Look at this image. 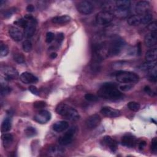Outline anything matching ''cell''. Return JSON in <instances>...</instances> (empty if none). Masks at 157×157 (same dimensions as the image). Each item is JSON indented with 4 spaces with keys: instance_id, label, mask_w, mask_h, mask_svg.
I'll use <instances>...</instances> for the list:
<instances>
[{
    "instance_id": "obj_48",
    "label": "cell",
    "mask_w": 157,
    "mask_h": 157,
    "mask_svg": "<svg viewBox=\"0 0 157 157\" xmlns=\"http://www.w3.org/2000/svg\"><path fill=\"white\" fill-rule=\"evenodd\" d=\"M34 6L33 4H29L26 7V10L29 12H33L34 11Z\"/></svg>"
},
{
    "instance_id": "obj_27",
    "label": "cell",
    "mask_w": 157,
    "mask_h": 157,
    "mask_svg": "<svg viewBox=\"0 0 157 157\" xmlns=\"http://www.w3.org/2000/svg\"><path fill=\"white\" fill-rule=\"evenodd\" d=\"M115 7H116L115 4L114 5L113 2H112V1L105 2L102 5V8L103 9V11L109 12H110V11L112 10L114 11L115 10Z\"/></svg>"
},
{
    "instance_id": "obj_17",
    "label": "cell",
    "mask_w": 157,
    "mask_h": 157,
    "mask_svg": "<svg viewBox=\"0 0 157 157\" xmlns=\"http://www.w3.org/2000/svg\"><path fill=\"white\" fill-rule=\"evenodd\" d=\"M103 144L109 148V149L115 152L117 149V142L116 140L113 139L110 136H105L102 139Z\"/></svg>"
},
{
    "instance_id": "obj_19",
    "label": "cell",
    "mask_w": 157,
    "mask_h": 157,
    "mask_svg": "<svg viewBox=\"0 0 157 157\" xmlns=\"http://www.w3.org/2000/svg\"><path fill=\"white\" fill-rule=\"evenodd\" d=\"M69 127V124L66 121H59L56 122L53 126V129L56 132H61L66 130Z\"/></svg>"
},
{
    "instance_id": "obj_49",
    "label": "cell",
    "mask_w": 157,
    "mask_h": 157,
    "mask_svg": "<svg viewBox=\"0 0 157 157\" xmlns=\"http://www.w3.org/2000/svg\"><path fill=\"white\" fill-rule=\"evenodd\" d=\"M146 142L145 141H141L139 144V148L140 150H143L144 148V147L146 146Z\"/></svg>"
},
{
    "instance_id": "obj_30",
    "label": "cell",
    "mask_w": 157,
    "mask_h": 157,
    "mask_svg": "<svg viewBox=\"0 0 157 157\" xmlns=\"http://www.w3.org/2000/svg\"><path fill=\"white\" fill-rule=\"evenodd\" d=\"M129 13V10H121L115 8V10L113 11V15H115L118 18H125L128 16Z\"/></svg>"
},
{
    "instance_id": "obj_35",
    "label": "cell",
    "mask_w": 157,
    "mask_h": 157,
    "mask_svg": "<svg viewBox=\"0 0 157 157\" xmlns=\"http://www.w3.org/2000/svg\"><path fill=\"white\" fill-rule=\"evenodd\" d=\"M13 58L15 61H16L18 64H21L25 62V56L20 53H14L13 55Z\"/></svg>"
},
{
    "instance_id": "obj_36",
    "label": "cell",
    "mask_w": 157,
    "mask_h": 157,
    "mask_svg": "<svg viewBox=\"0 0 157 157\" xmlns=\"http://www.w3.org/2000/svg\"><path fill=\"white\" fill-rule=\"evenodd\" d=\"M22 47L25 52H29L32 49V43L29 40H25L22 44Z\"/></svg>"
},
{
    "instance_id": "obj_21",
    "label": "cell",
    "mask_w": 157,
    "mask_h": 157,
    "mask_svg": "<svg viewBox=\"0 0 157 157\" xmlns=\"http://www.w3.org/2000/svg\"><path fill=\"white\" fill-rule=\"evenodd\" d=\"M131 2L128 0H119L115 2L116 9L121 10H129Z\"/></svg>"
},
{
    "instance_id": "obj_44",
    "label": "cell",
    "mask_w": 157,
    "mask_h": 157,
    "mask_svg": "<svg viewBox=\"0 0 157 157\" xmlns=\"http://www.w3.org/2000/svg\"><path fill=\"white\" fill-rule=\"evenodd\" d=\"M148 29L151 31V32H156L157 29V26L156 21H153L150 23L148 25Z\"/></svg>"
},
{
    "instance_id": "obj_47",
    "label": "cell",
    "mask_w": 157,
    "mask_h": 157,
    "mask_svg": "<svg viewBox=\"0 0 157 157\" xmlns=\"http://www.w3.org/2000/svg\"><path fill=\"white\" fill-rule=\"evenodd\" d=\"M14 12V11L12 9H8L6 11L4 12V16L6 17V18H9L10 17L12 16V15L13 14V13Z\"/></svg>"
},
{
    "instance_id": "obj_39",
    "label": "cell",
    "mask_w": 157,
    "mask_h": 157,
    "mask_svg": "<svg viewBox=\"0 0 157 157\" xmlns=\"http://www.w3.org/2000/svg\"><path fill=\"white\" fill-rule=\"evenodd\" d=\"M12 91L11 88L7 85H2L1 86V96H5L8 94L9 93H10Z\"/></svg>"
},
{
    "instance_id": "obj_41",
    "label": "cell",
    "mask_w": 157,
    "mask_h": 157,
    "mask_svg": "<svg viewBox=\"0 0 157 157\" xmlns=\"http://www.w3.org/2000/svg\"><path fill=\"white\" fill-rule=\"evenodd\" d=\"M151 150L153 153H155V154L156 153V151H157V139H156V137H154L151 140Z\"/></svg>"
},
{
    "instance_id": "obj_5",
    "label": "cell",
    "mask_w": 157,
    "mask_h": 157,
    "mask_svg": "<svg viewBox=\"0 0 157 157\" xmlns=\"http://www.w3.org/2000/svg\"><path fill=\"white\" fill-rule=\"evenodd\" d=\"M25 18L28 20V23L25 28L24 35L26 38H30L35 33L37 21L31 15H26Z\"/></svg>"
},
{
    "instance_id": "obj_38",
    "label": "cell",
    "mask_w": 157,
    "mask_h": 157,
    "mask_svg": "<svg viewBox=\"0 0 157 157\" xmlns=\"http://www.w3.org/2000/svg\"><path fill=\"white\" fill-rule=\"evenodd\" d=\"M28 20H26L25 18H20V19L18 20L17 21H16L15 22V24H16L18 26H20V27H22L25 29V27L26 26V25H28Z\"/></svg>"
},
{
    "instance_id": "obj_7",
    "label": "cell",
    "mask_w": 157,
    "mask_h": 157,
    "mask_svg": "<svg viewBox=\"0 0 157 157\" xmlns=\"http://www.w3.org/2000/svg\"><path fill=\"white\" fill-rule=\"evenodd\" d=\"M76 128L74 126L71 127L58 139V143L61 145H67L72 142Z\"/></svg>"
},
{
    "instance_id": "obj_32",
    "label": "cell",
    "mask_w": 157,
    "mask_h": 157,
    "mask_svg": "<svg viewBox=\"0 0 157 157\" xmlns=\"http://www.w3.org/2000/svg\"><path fill=\"white\" fill-rule=\"evenodd\" d=\"M128 109L133 112H137L140 108V105L139 102H135V101H131L128 102L127 105Z\"/></svg>"
},
{
    "instance_id": "obj_15",
    "label": "cell",
    "mask_w": 157,
    "mask_h": 157,
    "mask_svg": "<svg viewBox=\"0 0 157 157\" xmlns=\"http://www.w3.org/2000/svg\"><path fill=\"white\" fill-rule=\"evenodd\" d=\"M9 34L11 38L17 42L21 40L23 38V34L22 32L15 26H11L9 28Z\"/></svg>"
},
{
    "instance_id": "obj_2",
    "label": "cell",
    "mask_w": 157,
    "mask_h": 157,
    "mask_svg": "<svg viewBox=\"0 0 157 157\" xmlns=\"http://www.w3.org/2000/svg\"><path fill=\"white\" fill-rule=\"evenodd\" d=\"M56 112L61 116L71 121H77L80 118L77 110L64 103L58 104L56 107Z\"/></svg>"
},
{
    "instance_id": "obj_46",
    "label": "cell",
    "mask_w": 157,
    "mask_h": 157,
    "mask_svg": "<svg viewBox=\"0 0 157 157\" xmlns=\"http://www.w3.org/2000/svg\"><path fill=\"white\" fill-rule=\"evenodd\" d=\"M64 40V34L62 33H58L56 36V40L58 44H61Z\"/></svg>"
},
{
    "instance_id": "obj_34",
    "label": "cell",
    "mask_w": 157,
    "mask_h": 157,
    "mask_svg": "<svg viewBox=\"0 0 157 157\" xmlns=\"http://www.w3.org/2000/svg\"><path fill=\"white\" fill-rule=\"evenodd\" d=\"M25 134L27 137H31L37 134V131L33 127H28L25 130Z\"/></svg>"
},
{
    "instance_id": "obj_10",
    "label": "cell",
    "mask_w": 157,
    "mask_h": 157,
    "mask_svg": "<svg viewBox=\"0 0 157 157\" xmlns=\"http://www.w3.org/2000/svg\"><path fill=\"white\" fill-rule=\"evenodd\" d=\"M2 72L6 80H13L17 78L18 76L17 71L11 66H4L2 68Z\"/></svg>"
},
{
    "instance_id": "obj_1",
    "label": "cell",
    "mask_w": 157,
    "mask_h": 157,
    "mask_svg": "<svg viewBox=\"0 0 157 157\" xmlns=\"http://www.w3.org/2000/svg\"><path fill=\"white\" fill-rule=\"evenodd\" d=\"M99 97L109 100H118L122 98L123 94L118 90L117 85L115 83H103L98 91Z\"/></svg>"
},
{
    "instance_id": "obj_43",
    "label": "cell",
    "mask_w": 157,
    "mask_h": 157,
    "mask_svg": "<svg viewBox=\"0 0 157 157\" xmlns=\"http://www.w3.org/2000/svg\"><path fill=\"white\" fill-rule=\"evenodd\" d=\"M133 86L132 85H130L129 83H126L124 85H122L120 86V90L123 91H128L132 88Z\"/></svg>"
},
{
    "instance_id": "obj_45",
    "label": "cell",
    "mask_w": 157,
    "mask_h": 157,
    "mask_svg": "<svg viewBox=\"0 0 157 157\" xmlns=\"http://www.w3.org/2000/svg\"><path fill=\"white\" fill-rule=\"evenodd\" d=\"M28 89H29V90L33 94L36 95V96L39 95V92L37 88L35 86H34V85H30V86H29Z\"/></svg>"
},
{
    "instance_id": "obj_16",
    "label": "cell",
    "mask_w": 157,
    "mask_h": 157,
    "mask_svg": "<svg viewBox=\"0 0 157 157\" xmlns=\"http://www.w3.org/2000/svg\"><path fill=\"white\" fill-rule=\"evenodd\" d=\"M157 42L156 32H151L147 34L144 38V43L148 47H153Z\"/></svg>"
},
{
    "instance_id": "obj_13",
    "label": "cell",
    "mask_w": 157,
    "mask_h": 157,
    "mask_svg": "<svg viewBox=\"0 0 157 157\" xmlns=\"http://www.w3.org/2000/svg\"><path fill=\"white\" fill-rule=\"evenodd\" d=\"M20 79L23 83L25 84L35 83L38 82L37 77L28 72H23L20 76Z\"/></svg>"
},
{
    "instance_id": "obj_6",
    "label": "cell",
    "mask_w": 157,
    "mask_h": 157,
    "mask_svg": "<svg viewBox=\"0 0 157 157\" xmlns=\"http://www.w3.org/2000/svg\"><path fill=\"white\" fill-rule=\"evenodd\" d=\"M113 14L109 12L102 11L99 12L96 16V23L100 25L109 24L113 20Z\"/></svg>"
},
{
    "instance_id": "obj_23",
    "label": "cell",
    "mask_w": 157,
    "mask_h": 157,
    "mask_svg": "<svg viewBox=\"0 0 157 157\" xmlns=\"http://www.w3.org/2000/svg\"><path fill=\"white\" fill-rule=\"evenodd\" d=\"M127 22L130 26H137L141 24V16L139 15H132L128 18Z\"/></svg>"
},
{
    "instance_id": "obj_22",
    "label": "cell",
    "mask_w": 157,
    "mask_h": 157,
    "mask_svg": "<svg viewBox=\"0 0 157 157\" xmlns=\"http://www.w3.org/2000/svg\"><path fill=\"white\" fill-rule=\"evenodd\" d=\"M145 58L147 61H155L157 58L156 48H153L147 51L145 53Z\"/></svg>"
},
{
    "instance_id": "obj_14",
    "label": "cell",
    "mask_w": 157,
    "mask_h": 157,
    "mask_svg": "<svg viewBox=\"0 0 157 157\" xmlns=\"http://www.w3.org/2000/svg\"><path fill=\"white\" fill-rule=\"evenodd\" d=\"M101 113H102L104 115L107 117H110V118H115L119 117L121 114V112L119 110L113 109L110 107L105 106L102 107L101 109Z\"/></svg>"
},
{
    "instance_id": "obj_8",
    "label": "cell",
    "mask_w": 157,
    "mask_h": 157,
    "mask_svg": "<svg viewBox=\"0 0 157 157\" xmlns=\"http://www.w3.org/2000/svg\"><path fill=\"white\" fill-rule=\"evenodd\" d=\"M77 9L80 13L83 15H88L93 12V6L90 1H83L77 5Z\"/></svg>"
},
{
    "instance_id": "obj_26",
    "label": "cell",
    "mask_w": 157,
    "mask_h": 157,
    "mask_svg": "<svg viewBox=\"0 0 157 157\" xmlns=\"http://www.w3.org/2000/svg\"><path fill=\"white\" fill-rule=\"evenodd\" d=\"M13 140V137L11 134L6 133V134H4L2 136V140L4 147H9L12 143Z\"/></svg>"
},
{
    "instance_id": "obj_33",
    "label": "cell",
    "mask_w": 157,
    "mask_h": 157,
    "mask_svg": "<svg viewBox=\"0 0 157 157\" xmlns=\"http://www.w3.org/2000/svg\"><path fill=\"white\" fill-rule=\"evenodd\" d=\"M9 53V48L7 45L2 41L0 43V55L1 56H6Z\"/></svg>"
},
{
    "instance_id": "obj_24",
    "label": "cell",
    "mask_w": 157,
    "mask_h": 157,
    "mask_svg": "<svg viewBox=\"0 0 157 157\" xmlns=\"http://www.w3.org/2000/svg\"><path fill=\"white\" fill-rule=\"evenodd\" d=\"M47 152L50 155L58 156L63 153L64 152V150L59 147H58L56 145H53L48 148Z\"/></svg>"
},
{
    "instance_id": "obj_40",
    "label": "cell",
    "mask_w": 157,
    "mask_h": 157,
    "mask_svg": "<svg viewBox=\"0 0 157 157\" xmlns=\"http://www.w3.org/2000/svg\"><path fill=\"white\" fill-rule=\"evenodd\" d=\"M47 103L43 101H36L33 104V106L36 109H42L46 107Z\"/></svg>"
},
{
    "instance_id": "obj_18",
    "label": "cell",
    "mask_w": 157,
    "mask_h": 157,
    "mask_svg": "<svg viewBox=\"0 0 157 157\" xmlns=\"http://www.w3.org/2000/svg\"><path fill=\"white\" fill-rule=\"evenodd\" d=\"M121 144L128 147H132L136 145V139L131 135H126L122 137L121 140Z\"/></svg>"
},
{
    "instance_id": "obj_52",
    "label": "cell",
    "mask_w": 157,
    "mask_h": 157,
    "mask_svg": "<svg viewBox=\"0 0 157 157\" xmlns=\"http://www.w3.org/2000/svg\"><path fill=\"white\" fill-rule=\"evenodd\" d=\"M50 58H52V59H55V58H56V56H57V54H56V53H51L50 54Z\"/></svg>"
},
{
    "instance_id": "obj_9",
    "label": "cell",
    "mask_w": 157,
    "mask_h": 157,
    "mask_svg": "<svg viewBox=\"0 0 157 157\" xmlns=\"http://www.w3.org/2000/svg\"><path fill=\"white\" fill-rule=\"evenodd\" d=\"M51 118L50 113L46 110H41L34 117V120L40 124L47 123Z\"/></svg>"
},
{
    "instance_id": "obj_12",
    "label": "cell",
    "mask_w": 157,
    "mask_h": 157,
    "mask_svg": "<svg viewBox=\"0 0 157 157\" xmlns=\"http://www.w3.org/2000/svg\"><path fill=\"white\" fill-rule=\"evenodd\" d=\"M149 9L150 3L148 1H140L136 4L135 7V11L139 15H142L147 13Z\"/></svg>"
},
{
    "instance_id": "obj_11",
    "label": "cell",
    "mask_w": 157,
    "mask_h": 157,
    "mask_svg": "<svg viewBox=\"0 0 157 157\" xmlns=\"http://www.w3.org/2000/svg\"><path fill=\"white\" fill-rule=\"evenodd\" d=\"M101 121V118L98 114H93L86 121V126L89 129H93L97 128Z\"/></svg>"
},
{
    "instance_id": "obj_50",
    "label": "cell",
    "mask_w": 157,
    "mask_h": 157,
    "mask_svg": "<svg viewBox=\"0 0 157 157\" xmlns=\"http://www.w3.org/2000/svg\"><path fill=\"white\" fill-rule=\"evenodd\" d=\"M144 91H145L147 93H148V94H151V95L152 91H151V88H150L149 86H145V88H144Z\"/></svg>"
},
{
    "instance_id": "obj_28",
    "label": "cell",
    "mask_w": 157,
    "mask_h": 157,
    "mask_svg": "<svg viewBox=\"0 0 157 157\" xmlns=\"http://www.w3.org/2000/svg\"><path fill=\"white\" fill-rule=\"evenodd\" d=\"M155 66H156V62L155 61H147L143 64H142L140 66V69L142 71H148L149 70L151 69L153 67H154Z\"/></svg>"
},
{
    "instance_id": "obj_51",
    "label": "cell",
    "mask_w": 157,
    "mask_h": 157,
    "mask_svg": "<svg viewBox=\"0 0 157 157\" xmlns=\"http://www.w3.org/2000/svg\"><path fill=\"white\" fill-rule=\"evenodd\" d=\"M137 54L138 55H141V45L140 43H139L137 45Z\"/></svg>"
},
{
    "instance_id": "obj_25",
    "label": "cell",
    "mask_w": 157,
    "mask_h": 157,
    "mask_svg": "<svg viewBox=\"0 0 157 157\" xmlns=\"http://www.w3.org/2000/svg\"><path fill=\"white\" fill-rule=\"evenodd\" d=\"M12 127V123H11V120L10 118H6L2 124H1V132H6L10 130Z\"/></svg>"
},
{
    "instance_id": "obj_29",
    "label": "cell",
    "mask_w": 157,
    "mask_h": 157,
    "mask_svg": "<svg viewBox=\"0 0 157 157\" xmlns=\"http://www.w3.org/2000/svg\"><path fill=\"white\" fill-rule=\"evenodd\" d=\"M140 16H141V24L148 25L150 23H151L153 19V15L149 13H146Z\"/></svg>"
},
{
    "instance_id": "obj_3",
    "label": "cell",
    "mask_w": 157,
    "mask_h": 157,
    "mask_svg": "<svg viewBox=\"0 0 157 157\" xmlns=\"http://www.w3.org/2000/svg\"><path fill=\"white\" fill-rule=\"evenodd\" d=\"M125 45L124 40L120 37L113 36L108 43V56H114L118 55Z\"/></svg>"
},
{
    "instance_id": "obj_42",
    "label": "cell",
    "mask_w": 157,
    "mask_h": 157,
    "mask_svg": "<svg viewBox=\"0 0 157 157\" xmlns=\"http://www.w3.org/2000/svg\"><path fill=\"white\" fill-rule=\"evenodd\" d=\"M55 38V35L52 32H48L46 34V37H45V41L47 43L52 42Z\"/></svg>"
},
{
    "instance_id": "obj_20",
    "label": "cell",
    "mask_w": 157,
    "mask_h": 157,
    "mask_svg": "<svg viewBox=\"0 0 157 157\" xmlns=\"http://www.w3.org/2000/svg\"><path fill=\"white\" fill-rule=\"evenodd\" d=\"M71 21V17L68 15L56 16L52 19V21L55 24H65Z\"/></svg>"
},
{
    "instance_id": "obj_4",
    "label": "cell",
    "mask_w": 157,
    "mask_h": 157,
    "mask_svg": "<svg viewBox=\"0 0 157 157\" xmlns=\"http://www.w3.org/2000/svg\"><path fill=\"white\" fill-rule=\"evenodd\" d=\"M117 80L122 83H132L138 82L139 76L132 72L119 71L116 74Z\"/></svg>"
},
{
    "instance_id": "obj_31",
    "label": "cell",
    "mask_w": 157,
    "mask_h": 157,
    "mask_svg": "<svg viewBox=\"0 0 157 157\" xmlns=\"http://www.w3.org/2000/svg\"><path fill=\"white\" fill-rule=\"evenodd\" d=\"M156 66L153 67L151 69L148 71V79L150 80L151 82H155L156 81Z\"/></svg>"
},
{
    "instance_id": "obj_37",
    "label": "cell",
    "mask_w": 157,
    "mask_h": 157,
    "mask_svg": "<svg viewBox=\"0 0 157 157\" xmlns=\"http://www.w3.org/2000/svg\"><path fill=\"white\" fill-rule=\"evenodd\" d=\"M85 99L90 102H96L98 100V97L91 93H86L84 96Z\"/></svg>"
}]
</instances>
